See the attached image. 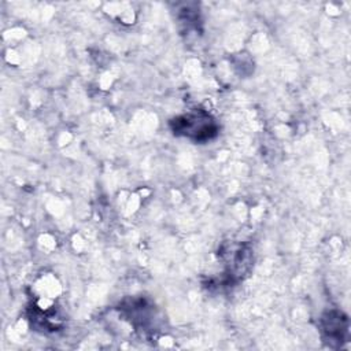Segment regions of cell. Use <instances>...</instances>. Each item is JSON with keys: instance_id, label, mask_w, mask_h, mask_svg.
<instances>
[{"instance_id": "cell-1", "label": "cell", "mask_w": 351, "mask_h": 351, "mask_svg": "<svg viewBox=\"0 0 351 351\" xmlns=\"http://www.w3.org/2000/svg\"><path fill=\"white\" fill-rule=\"evenodd\" d=\"M173 130L192 140L204 141L217 134V125L207 112L197 111L173 119Z\"/></svg>"}]
</instances>
